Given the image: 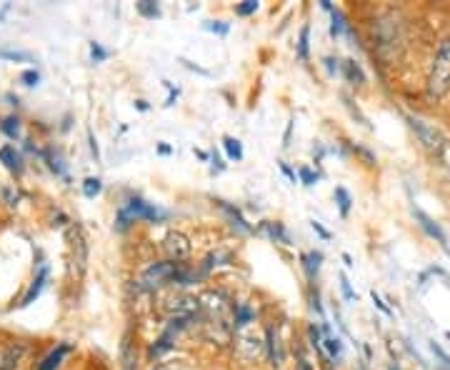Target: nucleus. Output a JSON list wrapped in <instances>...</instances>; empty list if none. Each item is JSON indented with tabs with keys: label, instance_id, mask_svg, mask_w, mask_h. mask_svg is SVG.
I'll return each mask as SVG.
<instances>
[{
	"label": "nucleus",
	"instance_id": "obj_8",
	"mask_svg": "<svg viewBox=\"0 0 450 370\" xmlns=\"http://www.w3.org/2000/svg\"><path fill=\"white\" fill-rule=\"evenodd\" d=\"M73 265L78 268V273H85V265H88V241L80 228L73 235Z\"/></svg>",
	"mask_w": 450,
	"mask_h": 370
},
{
	"label": "nucleus",
	"instance_id": "obj_40",
	"mask_svg": "<svg viewBox=\"0 0 450 370\" xmlns=\"http://www.w3.org/2000/svg\"><path fill=\"white\" fill-rule=\"evenodd\" d=\"M310 228L316 230V233L321 235L323 241H330V230H328V228H323V223H318V220H310Z\"/></svg>",
	"mask_w": 450,
	"mask_h": 370
},
{
	"label": "nucleus",
	"instance_id": "obj_19",
	"mask_svg": "<svg viewBox=\"0 0 450 370\" xmlns=\"http://www.w3.org/2000/svg\"><path fill=\"white\" fill-rule=\"evenodd\" d=\"M335 203H338L340 215L348 218V213H351V206H353V198H351V193L343 188V185H338V188H335Z\"/></svg>",
	"mask_w": 450,
	"mask_h": 370
},
{
	"label": "nucleus",
	"instance_id": "obj_43",
	"mask_svg": "<svg viewBox=\"0 0 450 370\" xmlns=\"http://www.w3.org/2000/svg\"><path fill=\"white\" fill-rule=\"evenodd\" d=\"M281 171H283V176H286L290 183H298V173L293 171V168H290L288 163H281Z\"/></svg>",
	"mask_w": 450,
	"mask_h": 370
},
{
	"label": "nucleus",
	"instance_id": "obj_30",
	"mask_svg": "<svg viewBox=\"0 0 450 370\" xmlns=\"http://www.w3.org/2000/svg\"><path fill=\"white\" fill-rule=\"evenodd\" d=\"M203 28L211 30V33H216V36H228V33H230V25L223 23V20H208Z\"/></svg>",
	"mask_w": 450,
	"mask_h": 370
},
{
	"label": "nucleus",
	"instance_id": "obj_41",
	"mask_svg": "<svg viewBox=\"0 0 450 370\" xmlns=\"http://www.w3.org/2000/svg\"><path fill=\"white\" fill-rule=\"evenodd\" d=\"M211 163H213V168H211L213 173H223V171H225V163H223V158L216 153V150H213V155H211Z\"/></svg>",
	"mask_w": 450,
	"mask_h": 370
},
{
	"label": "nucleus",
	"instance_id": "obj_4",
	"mask_svg": "<svg viewBox=\"0 0 450 370\" xmlns=\"http://www.w3.org/2000/svg\"><path fill=\"white\" fill-rule=\"evenodd\" d=\"M163 250L173 263H185L190 258V241L183 233H170L163 241Z\"/></svg>",
	"mask_w": 450,
	"mask_h": 370
},
{
	"label": "nucleus",
	"instance_id": "obj_29",
	"mask_svg": "<svg viewBox=\"0 0 450 370\" xmlns=\"http://www.w3.org/2000/svg\"><path fill=\"white\" fill-rule=\"evenodd\" d=\"M298 180L303 183V185H308V188H313L318 183V173L313 171V168H308V165H303V168H298Z\"/></svg>",
	"mask_w": 450,
	"mask_h": 370
},
{
	"label": "nucleus",
	"instance_id": "obj_13",
	"mask_svg": "<svg viewBox=\"0 0 450 370\" xmlns=\"http://www.w3.org/2000/svg\"><path fill=\"white\" fill-rule=\"evenodd\" d=\"M300 260H303V271L305 276H308V280L313 283L318 276V271H321V263H323V253L321 250H310V253L300 255Z\"/></svg>",
	"mask_w": 450,
	"mask_h": 370
},
{
	"label": "nucleus",
	"instance_id": "obj_23",
	"mask_svg": "<svg viewBox=\"0 0 450 370\" xmlns=\"http://www.w3.org/2000/svg\"><path fill=\"white\" fill-rule=\"evenodd\" d=\"M323 350H325L333 360H338L340 355H343V343H340V338H335V335L323 338Z\"/></svg>",
	"mask_w": 450,
	"mask_h": 370
},
{
	"label": "nucleus",
	"instance_id": "obj_46",
	"mask_svg": "<svg viewBox=\"0 0 450 370\" xmlns=\"http://www.w3.org/2000/svg\"><path fill=\"white\" fill-rule=\"evenodd\" d=\"M430 350H433V353H435V355H438V358H440V360H443V363H445V365H448V368H450V355H445V353H443V350H440V346H435V343H430Z\"/></svg>",
	"mask_w": 450,
	"mask_h": 370
},
{
	"label": "nucleus",
	"instance_id": "obj_32",
	"mask_svg": "<svg viewBox=\"0 0 450 370\" xmlns=\"http://www.w3.org/2000/svg\"><path fill=\"white\" fill-rule=\"evenodd\" d=\"M308 341L316 350H323V338H321V328H318V325H308Z\"/></svg>",
	"mask_w": 450,
	"mask_h": 370
},
{
	"label": "nucleus",
	"instance_id": "obj_21",
	"mask_svg": "<svg viewBox=\"0 0 450 370\" xmlns=\"http://www.w3.org/2000/svg\"><path fill=\"white\" fill-rule=\"evenodd\" d=\"M170 341H173V335H168V333L160 335L158 341H153L150 350H148V353H150V358H158V355H163L165 350H170V348H173V343H170Z\"/></svg>",
	"mask_w": 450,
	"mask_h": 370
},
{
	"label": "nucleus",
	"instance_id": "obj_12",
	"mask_svg": "<svg viewBox=\"0 0 450 370\" xmlns=\"http://www.w3.org/2000/svg\"><path fill=\"white\" fill-rule=\"evenodd\" d=\"M258 233H263L265 238H270L273 243H286V246H290V235L283 228V223H260Z\"/></svg>",
	"mask_w": 450,
	"mask_h": 370
},
{
	"label": "nucleus",
	"instance_id": "obj_33",
	"mask_svg": "<svg viewBox=\"0 0 450 370\" xmlns=\"http://www.w3.org/2000/svg\"><path fill=\"white\" fill-rule=\"evenodd\" d=\"M340 290H343V298L348 300V303H353V300H356V290L351 288V280H348V276H345V273H340Z\"/></svg>",
	"mask_w": 450,
	"mask_h": 370
},
{
	"label": "nucleus",
	"instance_id": "obj_39",
	"mask_svg": "<svg viewBox=\"0 0 450 370\" xmlns=\"http://www.w3.org/2000/svg\"><path fill=\"white\" fill-rule=\"evenodd\" d=\"M20 80H23L25 85H38V80H41V73H38V71H25L23 76H20Z\"/></svg>",
	"mask_w": 450,
	"mask_h": 370
},
{
	"label": "nucleus",
	"instance_id": "obj_49",
	"mask_svg": "<svg viewBox=\"0 0 450 370\" xmlns=\"http://www.w3.org/2000/svg\"><path fill=\"white\" fill-rule=\"evenodd\" d=\"M3 195H6L8 206H15V200H18V195H13V193H10V190H3Z\"/></svg>",
	"mask_w": 450,
	"mask_h": 370
},
{
	"label": "nucleus",
	"instance_id": "obj_15",
	"mask_svg": "<svg viewBox=\"0 0 450 370\" xmlns=\"http://www.w3.org/2000/svg\"><path fill=\"white\" fill-rule=\"evenodd\" d=\"M0 160L6 163L8 171H13V173H23V158H20V155L15 153V148H10V145L0 148Z\"/></svg>",
	"mask_w": 450,
	"mask_h": 370
},
{
	"label": "nucleus",
	"instance_id": "obj_7",
	"mask_svg": "<svg viewBox=\"0 0 450 370\" xmlns=\"http://www.w3.org/2000/svg\"><path fill=\"white\" fill-rule=\"evenodd\" d=\"M413 215H415V220H418V225L423 228V233L428 235V238H433V241L438 243V246H443V248H448V238H445V233H443V228H440L433 218H428L423 211H413Z\"/></svg>",
	"mask_w": 450,
	"mask_h": 370
},
{
	"label": "nucleus",
	"instance_id": "obj_5",
	"mask_svg": "<svg viewBox=\"0 0 450 370\" xmlns=\"http://www.w3.org/2000/svg\"><path fill=\"white\" fill-rule=\"evenodd\" d=\"M125 211L133 215V220L143 218V220H150V223H160V220H165V218H168V213L160 211V208H155V206H150V203H146L143 198H130Z\"/></svg>",
	"mask_w": 450,
	"mask_h": 370
},
{
	"label": "nucleus",
	"instance_id": "obj_10",
	"mask_svg": "<svg viewBox=\"0 0 450 370\" xmlns=\"http://www.w3.org/2000/svg\"><path fill=\"white\" fill-rule=\"evenodd\" d=\"M218 206H220V211L225 213V215L230 218V223L235 225V228L238 230H243V233H255V228H253L251 223H248L246 220V215H243V213L238 211V208L235 206H230V203H225V200H216Z\"/></svg>",
	"mask_w": 450,
	"mask_h": 370
},
{
	"label": "nucleus",
	"instance_id": "obj_3",
	"mask_svg": "<svg viewBox=\"0 0 450 370\" xmlns=\"http://www.w3.org/2000/svg\"><path fill=\"white\" fill-rule=\"evenodd\" d=\"M408 125L413 128V133L418 136V141L423 143V145L430 150V153H438V150H443V136H440L438 130L433 128V125H428L426 120H421V118L410 115L408 118Z\"/></svg>",
	"mask_w": 450,
	"mask_h": 370
},
{
	"label": "nucleus",
	"instance_id": "obj_48",
	"mask_svg": "<svg viewBox=\"0 0 450 370\" xmlns=\"http://www.w3.org/2000/svg\"><path fill=\"white\" fill-rule=\"evenodd\" d=\"M153 370H181V365H178V363H160V365H155Z\"/></svg>",
	"mask_w": 450,
	"mask_h": 370
},
{
	"label": "nucleus",
	"instance_id": "obj_20",
	"mask_svg": "<svg viewBox=\"0 0 450 370\" xmlns=\"http://www.w3.org/2000/svg\"><path fill=\"white\" fill-rule=\"evenodd\" d=\"M135 10L148 20L160 18V8H158V3H153V0H141V3H135Z\"/></svg>",
	"mask_w": 450,
	"mask_h": 370
},
{
	"label": "nucleus",
	"instance_id": "obj_44",
	"mask_svg": "<svg viewBox=\"0 0 450 370\" xmlns=\"http://www.w3.org/2000/svg\"><path fill=\"white\" fill-rule=\"evenodd\" d=\"M323 63H325V68H328V73H330V76H335V73L340 71V63L335 58H323Z\"/></svg>",
	"mask_w": 450,
	"mask_h": 370
},
{
	"label": "nucleus",
	"instance_id": "obj_42",
	"mask_svg": "<svg viewBox=\"0 0 450 370\" xmlns=\"http://www.w3.org/2000/svg\"><path fill=\"white\" fill-rule=\"evenodd\" d=\"M370 298H373V303H375V308H378V311H383V313H386V315H393V311L386 306V303H383V300H380V295L375 293V290H373V293H370Z\"/></svg>",
	"mask_w": 450,
	"mask_h": 370
},
{
	"label": "nucleus",
	"instance_id": "obj_31",
	"mask_svg": "<svg viewBox=\"0 0 450 370\" xmlns=\"http://www.w3.org/2000/svg\"><path fill=\"white\" fill-rule=\"evenodd\" d=\"M130 223H135L133 215H130V213L125 211V208H120V211H118L115 230H120V233H123V230H128V228H130Z\"/></svg>",
	"mask_w": 450,
	"mask_h": 370
},
{
	"label": "nucleus",
	"instance_id": "obj_47",
	"mask_svg": "<svg viewBox=\"0 0 450 370\" xmlns=\"http://www.w3.org/2000/svg\"><path fill=\"white\" fill-rule=\"evenodd\" d=\"M185 68H190V71H195V73H200V76H211L208 71H203V68H198V65H193V63H188V60H181Z\"/></svg>",
	"mask_w": 450,
	"mask_h": 370
},
{
	"label": "nucleus",
	"instance_id": "obj_11",
	"mask_svg": "<svg viewBox=\"0 0 450 370\" xmlns=\"http://www.w3.org/2000/svg\"><path fill=\"white\" fill-rule=\"evenodd\" d=\"M71 343H60L58 348H55V350H50L45 355V358L41 360V365H38V370H58V365L63 363V358L65 355H68V353H71Z\"/></svg>",
	"mask_w": 450,
	"mask_h": 370
},
{
	"label": "nucleus",
	"instance_id": "obj_54",
	"mask_svg": "<svg viewBox=\"0 0 450 370\" xmlns=\"http://www.w3.org/2000/svg\"><path fill=\"white\" fill-rule=\"evenodd\" d=\"M195 155H198L200 160H211V155L205 153V150H198V148H195Z\"/></svg>",
	"mask_w": 450,
	"mask_h": 370
},
{
	"label": "nucleus",
	"instance_id": "obj_16",
	"mask_svg": "<svg viewBox=\"0 0 450 370\" xmlns=\"http://www.w3.org/2000/svg\"><path fill=\"white\" fill-rule=\"evenodd\" d=\"M343 73H345V80L353 83V85H363V83H365V73H363V68L356 60H343Z\"/></svg>",
	"mask_w": 450,
	"mask_h": 370
},
{
	"label": "nucleus",
	"instance_id": "obj_50",
	"mask_svg": "<svg viewBox=\"0 0 450 370\" xmlns=\"http://www.w3.org/2000/svg\"><path fill=\"white\" fill-rule=\"evenodd\" d=\"M90 150H93L95 160H98V155H100V153H98V143H95V138H93V136H90Z\"/></svg>",
	"mask_w": 450,
	"mask_h": 370
},
{
	"label": "nucleus",
	"instance_id": "obj_38",
	"mask_svg": "<svg viewBox=\"0 0 450 370\" xmlns=\"http://www.w3.org/2000/svg\"><path fill=\"white\" fill-rule=\"evenodd\" d=\"M165 88H168V100H165V106H176V100H178V95H181V90L178 88H173V83H168L165 80Z\"/></svg>",
	"mask_w": 450,
	"mask_h": 370
},
{
	"label": "nucleus",
	"instance_id": "obj_34",
	"mask_svg": "<svg viewBox=\"0 0 450 370\" xmlns=\"http://www.w3.org/2000/svg\"><path fill=\"white\" fill-rule=\"evenodd\" d=\"M90 58L95 60V63H103V60H108V50L100 43H90Z\"/></svg>",
	"mask_w": 450,
	"mask_h": 370
},
{
	"label": "nucleus",
	"instance_id": "obj_24",
	"mask_svg": "<svg viewBox=\"0 0 450 370\" xmlns=\"http://www.w3.org/2000/svg\"><path fill=\"white\" fill-rule=\"evenodd\" d=\"M298 58H300V60H308V58H310V28H308V25H303V28H300Z\"/></svg>",
	"mask_w": 450,
	"mask_h": 370
},
{
	"label": "nucleus",
	"instance_id": "obj_28",
	"mask_svg": "<svg viewBox=\"0 0 450 370\" xmlns=\"http://www.w3.org/2000/svg\"><path fill=\"white\" fill-rule=\"evenodd\" d=\"M100 190H103V180L100 178H85V183H83V195L85 198H95Z\"/></svg>",
	"mask_w": 450,
	"mask_h": 370
},
{
	"label": "nucleus",
	"instance_id": "obj_55",
	"mask_svg": "<svg viewBox=\"0 0 450 370\" xmlns=\"http://www.w3.org/2000/svg\"><path fill=\"white\" fill-rule=\"evenodd\" d=\"M135 108H138V111H148V103L146 100H135Z\"/></svg>",
	"mask_w": 450,
	"mask_h": 370
},
{
	"label": "nucleus",
	"instance_id": "obj_56",
	"mask_svg": "<svg viewBox=\"0 0 450 370\" xmlns=\"http://www.w3.org/2000/svg\"><path fill=\"white\" fill-rule=\"evenodd\" d=\"M388 370H398V368H395V365H391V368H388Z\"/></svg>",
	"mask_w": 450,
	"mask_h": 370
},
{
	"label": "nucleus",
	"instance_id": "obj_53",
	"mask_svg": "<svg viewBox=\"0 0 450 370\" xmlns=\"http://www.w3.org/2000/svg\"><path fill=\"white\" fill-rule=\"evenodd\" d=\"M340 258H343V263L348 265V268H353V265H356V263H353V258H351V255H348V253H343V255H340Z\"/></svg>",
	"mask_w": 450,
	"mask_h": 370
},
{
	"label": "nucleus",
	"instance_id": "obj_14",
	"mask_svg": "<svg viewBox=\"0 0 450 370\" xmlns=\"http://www.w3.org/2000/svg\"><path fill=\"white\" fill-rule=\"evenodd\" d=\"M253 318H255V311H253L248 303H238V306H233V330L246 328L248 323H253Z\"/></svg>",
	"mask_w": 450,
	"mask_h": 370
},
{
	"label": "nucleus",
	"instance_id": "obj_51",
	"mask_svg": "<svg viewBox=\"0 0 450 370\" xmlns=\"http://www.w3.org/2000/svg\"><path fill=\"white\" fill-rule=\"evenodd\" d=\"M158 153H160V155H170V145H165V143H160V145H158Z\"/></svg>",
	"mask_w": 450,
	"mask_h": 370
},
{
	"label": "nucleus",
	"instance_id": "obj_25",
	"mask_svg": "<svg viewBox=\"0 0 450 370\" xmlns=\"http://www.w3.org/2000/svg\"><path fill=\"white\" fill-rule=\"evenodd\" d=\"M20 355H23V348H8V353L3 355V360H0V370H13V365L18 363Z\"/></svg>",
	"mask_w": 450,
	"mask_h": 370
},
{
	"label": "nucleus",
	"instance_id": "obj_18",
	"mask_svg": "<svg viewBox=\"0 0 450 370\" xmlns=\"http://www.w3.org/2000/svg\"><path fill=\"white\" fill-rule=\"evenodd\" d=\"M223 148H225V153H228L230 160H235V163L243 160V145H240V141H235V138L230 136H223Z\"/></svg>",
	"mask_w": 450,
	"mask_h": 370
},
{
	"label": "nucleus",
	"instance_id": "obj_9",
	"mask_svg": "<svg viewBox=\"0 0 450 370\" xmlns=\"http://www.w3.org/2000/svg\"><path fill=\"white\" fill-rule=\"evenodd\" d=\"M170 306L168 311L173 315H181V318H193V313L200 311V300L198 298H188V295H181V298H173L168 300Z\"/></svg>",
	"mask_w": 450,
	"mask_h": 370
},
{
	"label": "nucleus",
	"instance_id": "obj_22",
	"mask_svg": "<svg viewBox=\"0 0 450 370\" xmlns=\"http://www.w3.org/2000/svg\"><path fill=\"white\" fill-rule=\"evenodd\" d=\"M330 18H333V23H330V36H333V38H338L340 33H348V30H351V25L345 23L343 13H340L338 8L330 13Z\"/></svg>",
	"mask_w": 450,
	"mask_h": 370
},
{
	"label": "nucleus",
	"instance_id": "obj_57",
	"mask_svg": "<svg viewBox=\"0 0 450 370\" xmlns=\"http://www.w3.org/2000/svg\"><path fill=\"white\" fill-rule=\"evenodd\" d=\"M448 341H450V333H448Z\"/></svg>",
	"mask_w": 450,
	"mask_h": 370
},
{
	"label": "nucleus",
	"instance_id": "obj_2",
	"mask_svg": "<svg viewBox=\"0 0 450 370\" xmlns=\"http://www.w3.org/2000/svg\"><path fill=\"white\" fill-rule=\"evenodd\" d=\"M183 263H173V260H160V263H153L150 268H146V273L141 276V288L143 290H158L163 285L173 283V276L178 273Z\"/></svg>",
	"mask_w": 450,
	"mask_h": 370
},
{
	"label": "nucleus",
	"instance_id": "obj_6",
	"mask_svg": "<svg viewBox=\"0 0 450 370\" xmlns=\"http://www.w3.org/2000/svg\"><path fill=\"white\" fill-rule=\"evenodd\" d=\"M265 350H268V360L273 368H281L286 363V350H283L281 333L275 325H268V330H265Z\"/></svg>",
	"mask_w": 450,
	"mask_h": 370
},
{
	"label": "nucleus",
	"instance_id": "obj_36",
	"mask_svg": "<svg viewBox=\"0 0 450 370\" xmlns=\"http://www.w3.org/2000/svg\"><path fill=\"white\" fill-rule=\"evenodd\" d=\"M0 55H3V58H10V60H25V63L33 60L30 53H20V50H0Z\"/></svg>",
	"mask_w": 450,
	"mask_h": 370
},
{
	"label": "nucleus",
	"instance_id": "obj_17",
	"mask_svg": "<svg viewBox=\"0 0 450 370\" xmlns=\"http://www.w3.org/2000/svg\"><path fill=\"white\" fill-rule=\"evenodd\" d=\"M45 278H48V268H45V265H43L41 273H38V278H36V280H33V285H30L28 295H25V298H23V306H30V303H33V300H36L38 295H41L43 285H45Z\"/></svg>",
	"mask_w": 450,
	"mask_h": 370
},
{
	"label": "nucleus",
	"instance_id": "obj_26",
	"mask_svg": "<svg viewBox=\"0 0 450 370\" xmlns=\"http://www.w3.org/2000/svg\"><path fill=\"white\" fill-rule=\"evenodd\" d=\"M120 358H123V368H125V370H133V365H135V353H133V346H130V338H128V335L123 338V346H120Z\"/></svg>",
	"mask_w": 450,
	"mask_h": 370
},
{
	"label": "nucleus",
	"instance_id": "obj_1",
	"mask_svg": "<svg viewBox=\"0 0 450 370\" xmlns=\"http://www.w3.org/2000/svg\"><path fill=\"white\" fill-rule=\"evenodd\" d=\"M450 90V38L438 43V50L433 55L430 73H428V95L430 98H443Z\"/></svg>",
	"mask_w": 450,
	"mask_h": 370
},
{
	"label": "nucleus",
	"instance_id": "obj_52",
	"mask_svg": "<svg viewBox=\"0 0 450 370\" xmlns=\"http://www.w3.org/2000/svg\"><path fill=\"white\" fill-rule=\"evenodd\" d=\"M298 368H300V370H310L308 360H305V358H303V355H300V358H298Z\"/></svg>",
	"mask_w": 450,
	"mask_h": 370
},
{
	"label": "nucleus",
	"instance_id": "obj_35",
	"mask_svg": "<svg viewBox=\"0 0 450 370\" xmlns=\"http://www.w3.org/2000/svg\"><path fill=\"white\" fill-rule=\"evenodd\" d=\"M255 10H258V0H246V3L235 6V13H238V15H243V18H246V15H253Z\"/></svg>",
	"mask_w": 450,
	"mask_h": 370
},
{
	"label": "nucleus",
	"instance_id": "obj_37",
	"mask_svg": "<svg viewBox=\"0 0 450 370\" xmlns=\"http://www.w3.org/2000/svg\"><path fill=\"white\" fill-rule=\"evenodd\" d=\"M353 150H356V153L360 155V158L365 160V163H368V165H375V155L370 153L368 148H363V145H353Z\"/></svg>",
	"mask_w": 450,
	"mask_h": 370
},
{
	"label": "nucleus",
	"instance_id": "obj_45",
	"mask_svg": "<svg viewBox=\"0 0 450 370\" xmlns=\"http://www.w3.org/2000/svg\"><path fill=\"white\" fill-rule=\"evenodd\" d=\"M310 306H313V311H316L318 315H323V306H321V298H318V290L310 293Z\"/></svg>",
	"mask_w": 450,
	"mask_h": 370
},
{
	"label": "nucleus",
	"instance_id": "obj_27",
	"mask_svg": "<svg viewBox=\"0 0 450 370\" xmlns=\"http://www.w3.org/2000/svg\"><path fill=\"white\" fill-rule=\"evenodd\" d=\"M0 130H3V133H6L8 138H13V141H15V138L20 136V120H18L15 115L6 118V120L0 123Z\"/></svg>",
	"mask_w": 450,
	"mask_h": 370
}]
</instances>
